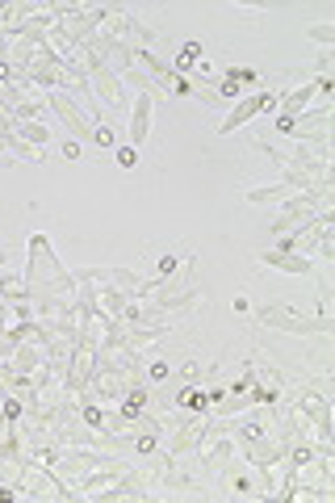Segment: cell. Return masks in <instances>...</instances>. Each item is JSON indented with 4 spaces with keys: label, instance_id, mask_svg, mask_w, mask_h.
Wrapping results in <instances>:
<instances>
[{
    "label": "cell",
    "instance_id": "3957f363",
    "mask_svg": "<svg viewBox=\"0 0 335 503\" xmlns=\"http://www.w3.org/2000/svg\"><path fill=\"white\" fill-rule=\"evenodd\" d=\"M185 403H188V407H205V394H197V390H185Z\"/></svg>",
    "mask_w": 335,
    "mask_h": 503
},
{
    "label": "cell",
    "instance_id": "6da1fadb",
    "mask_svg": "<svg viewBox=\"0 0 335 503\" xmlns=\"http://www.w3.org/2000/svg\"><path fill=\"white\" fill-rule=\"evenodd\" d=\"M138 411H143V394H130V398H126V415L134 419Z\"/></svg>",
    "mask_w": 335,
    "mask_h": 503
},
{
    "label": "cell",
    "instance_id": "277c9868",
    "mask_svg": "<svg viewBox=\"0 0 335 503\" xmlns=\"http://www.w3.org/2000/svg\"><path fill=\"white\" fill-rule=\"evenodd\" d=\"M193 59H197V42H188L185 51H180V63H185V67H188V63H193Z\"/></svg>",
    "mask_w": 335,
    "mask_h": 503
},
{
    "label": "cell",
    "instance_id": "7a4b0ae2",
    "mask_svg": "<svg viewBox=\"0 0 335 503\" xmlns=\"http://www.w3.org/2000/svg\"><path fill=\"white\" fill-rule=\"evenodd\" d=\"M134 159H138L134 147H122V151H117V164H122V168H134Z\"/></svg>",
    "mask_w": 335,
    "mask_h": 503
},
{
    "label": "cell",
    "instance_id": "5b68a950",
    "mask_svg": "<svg viewBox=\"0 0 335 503\" xmlns=\"http://www.w3.org/2000/svg\"><path fill=\"white\" fill-rule=\"evenodd\" d=\"M0 499H4V491H0Z\"/></svg>",
    "mask_w": 335,
    "mask_h": 503
}]
</instances>
